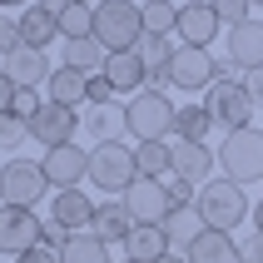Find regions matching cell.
<instances>
[{
  "label": "cell",
  "instance_id": "cell-19",
  "mask_svg": "<svg viewBox=\"0 0 263 263\" xmlns=\"http://www.w3.org/2000/svg\"><path fill=\"white\" fill-rule=\"evenodd\" d=\"M100 74L115 85V95H139V89H149V70H144V60L134 55V50H124V55H109Z\"/></svg>",
  "mask_w": 263,
  "mask_h": 263
},
{
  "label": "cell",
  "instance_id": "cell-11",
  "mask_svg": "<svg viewBox=\"0 0 263 263\" xmlns=\"http://www.w3.org/2000/svg\"><path fill=\"white\" fill-rule=\"evenodd\" d=\"M169 85H179V89H214L219 85V60L209 55V50L179 45L174 65H169Z\"/></svg>",
  "mask_w": 263,
  "mask_h": 263
},
{
  "label": "cell",
  "instance_id": "cell-9",
  "mask_svg": "<svg viewBox=\"0 0 263 263\" xmlns=\"http://www.w3.org/2000/svg\"><path fill=\"white\" fill-rule=\"evenodd\" d=\"M45 243V219H35V209H10L0 204V253L25 258L30 249Z\"/></svg>",
  "mask_w": 263,
  "mask_h": 263
},
{
  "label": "cell",
  "instance_id": "cell-25",
  "mask_svg": "<svg viewBox=\"0 0 263 263\" xmlns=\"http://www.w3.org/2000/svg\"><path fill=\"white\" fill-rule=\"evenodd\" d=\"M55 35H60V20H55V15H45L40 5H30V10L20 15V40H25V50H45Z\"/></svg>",
  "mask_w": 263,
  "mask_h": 263
},
{
  "label": "cell",
  "instance_id": "cell-31",
  "mask_svg": "<svg viewBox=\"0 0 263 263\" xmlns=\"http://www.w3.org/2000/svg\"><path fill=\"white\" fill-rule=\"evenodd\" d=\"M60 35L65 40H89L95 35V5H70L60 15Z\"/></svg>",
  "mask_w": 263,
  "mask_h": 263
},
{
  "label": "cell",
  "instance_id": "cell-14",
  "mask_svg": "<svg viewBox=\"0 0 263 263\" xmlns=\"http://www.w3.org/2000/svg\"><path fill=\"white\" fill-rule=\"evenodd\" d=\"M80 134L95 139V144H119V134H129V119L119 104H89L80 115Z\"/></svg>",
  "mask_w": 263,
  "mask_h": 263
},
{
  "label": "cell",
  "instance_id": "cell-21",
  "mask_svg": "<svg viewBox=\"0 0 263 263\" xmlns=\"http://www.w3.org/2000/svg\"><path fill=\"white\" fill-rule=\"evenodd\" d=\"M89 234L104 238V243H124V238L134 234V219H129V209H124V199L95 204V229H89Z\"/></svg>",
  "mask_w": 263,
  "mask_h": 263
},
{
  "label": "cell",
  "instance_id": "cell-15",
  "mask_svg": "<svg viewBox=\"0 0 263 263\" xmlns=\"http://www.w3.org/2000/svg\"><path fill=\"white\" fill-rule=\"evenodd\" d=\"M214 164H219V154H214L209 144L174 139V179H184V184H199V189H204L209 174H214Z\"/></svg>",
  "mask_w": 263,
  "mask_h": 263
},
{
  "label": "cell",
  "instance_id": "cell-32",
  "mask_svg": "<svg viewBox=\"0 0 263 263\" xmlns=\"http://www.w3.org/2000/svg\"><path fill=\"white\" fill-rule=\"evenodd\" d=\"M30 139V124L20 115H0V149H20Z\"/></svg>",
  "mask_w": 263,
  "mask_h": 263
},
{
  "label": "cell",
  "instance_id": "cell-40",
  "mask_svg": "<svg viewBox=\"0 0 263 263\" xmlns=\"http://www.w3.org/2000/svg\"><path fill=\"white\" fill-rule=\"evenodd\" d=\"M15 263H60V253H55V249H45V243H40V249H30L25 258H15Z\"/></svg>",
  "mask_w": 263,
  "mask_h": 263
},
{
  "label": "cell",
  "instance_id": "cell-12",
  "mask_svg": "<svg viewBox=\"0 0 263 263\" xmlns=\"http://www.w3.org/2000/svg\"><path fill=\"white\" fill-rule=\"evenodd\" d=\"M223 20L214 15L209 0H189V5H179V40L194 45V50H209V45L219 40Z\"/></svg>",
  "mask_w": 263,
  "mask_h": 263
},
{
  "label": "cell",
  "instance_id": "cell-27",
  "mask_svg": "<svg viewBox=\"0 0 263 263\" xmlns=\"http://www.w3.org/2000/svg\"><path fill=\"white\" fill-rule=\"evenodd\" d=\"M214 129V115L209 104H179L174 115V139H189V144H204V134Z\"/></svg>",
  "mask_w": 263,
  "mask_h": 263
},
{
  "label": "cell",
  "instance_id": "cell-46",
  "mask_svg": "<svg viewBox=\"0 0 263 263\" xmlns=\"http://www.w3.org/2000/svg\"><path fill=\"white\" fill-rule=\"evenodd\" d=\"M253 5H263V0H253Z\"/></svg>",
  "mask_w": 263,
  "mask_h": 263
},
{
  "label": "cell",
  "instance_id": "cell-7",
  "mask_svg": "<svg viewBox=\"0 0 263 263\" xmlns=\"http://www.w3.org/2000/svg\"><path fill=\"white\" fill-rule=\"evenodd\" d=\"M209 115H214V129L223 134H238V129H253V100L249 89H243V80H219V85L209 89Z\"/></svg>",
  "mask_w": 263,
  "mask_h": 263
},
{
  "label": "cell",
  "instance_id": "cell-28",
  "mask_svg": "<svg viewBox=\"0 0 263 263\" xmlns=\"http://www.w3.org/2000/svg\"><path fill=\"white\" fill-rule=\"evenodd\" d=\"M104 60H109V50H104L95 35H89V40H65V65H70V70L95 74V70H104Z\"/></svg>",
  "mask_w": 263,
  "mask_h": 263
},
{
  "label": "cell",
  "instance_id": "cell-5",
  "mask_svg": "<svg viewBox=\"0 0 263 263\" xmlns=\"http://www.w3.org/2000/svg\"><path fill=\"white\" fill-rule=\"evenodd\" d=\"M124 209H129L134 229H164V219L174 214V194H169V179H134L129 189L119 194Z\"/></svg>",
  "mask_w": 263,
  "mask_h": 263
},
{
  "label": "cell",
  "instance_id": "cell-42",
  "mask_svg": "<svg viewBox=\"0 0 263 263\" xmlns=\"http://www.w3.org/2000/svg\"><path fill=\"white\" fill-rule=\"evenodd\" d=\"M35 5H40V10H45V15H55V20H60V15L70 10L74 0H35Z\"/></svg>",
  "mask_w": 263,
  "mask_h": 263
},
{
  "label": "cell",
  "instance_id": "cell-29",
  "mask_svg": "<svg viewBox=\"0 0 263 263\" xmlns=\"http://www.w3.org/2000/svg\"><path fill=\"white\" fill-rule=\"evenodd\" d=\"M60 263H115L109 258V243L95 234H74L65 249H60Z\"/></svg>",
  "mask_w": 263,
  "mask_h": 263
},
{
  "label": "cell",
  "instance_id": "cell-26",
  "mask_svg": "<svg viewBox=\"0 0 263 263\" xmlns=\"http://www.w3.org/2000/svg\"><path fill=\"white\" fill-rule=\"evenodd\" d=\"M134 159H139V174H144V179L174 174V144H169V139H149V144H139Z\"/></svg>",
  "mask_w": 263,
  "mask_h": 263
},
{
  "label": "cell",
  "instance_id": "cell-10",
  "mask_svg": "<svg viewBox=\"0 0 263 263\" xmlns=\"http://www.w3.org/2000/svg\"><path fill=\"white\" fill-rule=\"evenodd\" d=\"M40 169H45V179H50V189L65 194V189H80L89 179V154L80 144H60V149H45Z\"/></svg>",
  "mask_w": 263,
  "mask_h": 263
},
{
  "label": "cell",
  "instance_id": "cell-35",
  "mask_svg": "<svg viewBox=\"0 0 263 263\" xmlns=\"http://www.w3.org/2000/svg\"><path fill=\"white\" fill-rule=\"evenodd\" d=\"M40 109H45V100H35V89H20V95H15V109H10V115H20V119L30 124V119L40 115Z\"/></svg>",
  "mask_w": 263,
  "mask_h": 263
},
{
  "label": "cell",
  "instance_id": "cell-23",
  "mask_svg": "<svg viewBox=\"0 0 263 263\" xmlns=\"http://www.w3.org/2000/svg\"><path fill=\"white\" fill-rule=\"evenodd\" d=\"M50 100L55 104H65V109H74L80 100H89V74H80V70H70V65H55V74H50Z\"/></svg>",
  "mask_w": 263,
  "mask_h": 263
},
{
  "label": "cell",
  "instance_id": "cell-13",
  "mask_svg": "<svg viewBox=\"0 0 263 263\" xmlns=\"http://www.w3.org/2000/svg\"><path fill=\"white\" fill-rule=\"evenodd\" d=\"M74 129H80L74 109H65V104H55V100H45V109H40L35 119H30V139H40L45 149L74 144Z\"/></svg>",
  "mask_w": 263,
  "mask_h": 263
},
{
  "label": "cell",
  "instance_id": "cell-41",
  "mask_svg": "<svg viewBox=\"0 0 263 263\" xmlns=\"http://www.w3.org/2000/svg\"><path fill=\"white\" fill-rule=\"evenodd\" d=\"M243 263H263V234L249 238V249H243Z\"/></svg>",
  "mask_w": 263,
  "mask_h": 263
},
{
  "label": "cell",
  "instance_id": "cell-39",
  "mask_svg": "<svg viewBox=\"0 0 263 263\" xmlns=\"http://www.w3.org/2000/svg\"><path fill=\"white\" fill-rule=\"evenodd\" d=\"M169 194H174V204H199L194 199V184H184V179H169Z\"/></svg>",
  "mask_w": 263,
  "mask_h": 263
},
{
  "label": "cell",
  "instance_id": "cell-22",
  "mask_svg": "<svg viewBox=\"0 0 263 263\" xmlns=\"http://www.w3.org/2000/svg\"><path fill=\"white\" fill-rule=\"evenodd\" d=\"M209 223H204V214H199V204H174V214L164 219V238H169V249H189L194 238L204 234Z\"/></svg>",
  "mask_w": 263,
  "mask_h": 263
},
{
  "label": "cell",
  "instance_id": "cell-38",
  "mask_svg": "<svg viewBox=\"0 0 263 263\" xmlns=\"http://www.w3.org/2000/svg\"><path fill=\"white\" fill-rule=\"evenodd\" d=\"M238 80H243V89H249V100L263 104V70H249V74H238Z\"/></svg>",
  "mask_w": 263,
  "mask_h": 263
},
{
  "label": "cell",
  "instance_id": "cell-47",
  "mask_svg": "<svg viewBox=\"0 0 263 263\" xmlns=\"http://www.w3.org/2000/svg\"><path fill=\"white\" fill-rule=\"evenodd\" d=\"M124 263H129V258H124Z\"/></svg>",
  "mask_w": 263,
  "mask_h": 263
},
{
  "label": "cell",
  "instance_id": "cell-1",
  "mask_svg": "<svg viewBox=\"0 0 263 263\" xmlns=\"http://www.w3.org/2000/svg\"><path fill=\"white\" fill-rule=\"evenodd\" d=\"M144 10L134 0H100L95 5V40L109 50V55H124V50H139L144 40Z\"/></svg>",
  "mask_w": 263,
  "mask_h": 263
},
{
  "label": "cell",
  "instance_id": "cell-37",
  "mask_svg": "<svg viewBox=\"0 0 263 263\" xmlns=\"http://www.w3.org/2000/svg\"><path fill=\"white\" fill-rule=\"evenodd\" d=\"M15 95H20V89H15V80L0 70V115H10V109H15Z\"/></svg>",
  "mask_w": 263,
  "mask_h": 263
},
{
  "label": "cell",
  "instance_id": "cell-44",
  "mask_svg": "<svg viewBox=\"0 0 263 263\" xmlns=\"http://www.w3.org/2000/svg\"><path fill=\"white\" fill-rule=\"evenodd\" d=\"M159 263H189V258H179V253H164V258Z\"/></svg>",
  "mask_w": 263,
  "mask_h": 263
},
{
  "label": "cell",
  "instance_id": "cell-18",
  "mask_svg": "<svg viewBox=\"0 0 263 263\" xmlns=\"http://www.w3.org/2000/svg\"><path fill=\"white\" fill-rule=\"evenodd\" d=\"M229 60L238 70H263V20H243L229 30Z\"/></svg>",
  "mask_w": 263,
  "mask_h": 263
},
{
  "label": "cell",
  "instance_id": "cell-17",
  "mask_svg": "<svg viewBox=\"0 0 263 263\" xmlns=\"http://www.w3.org/2000/svg\"><path fill=\"white\" fill-rule=\"evenodd\" d=\"M50 219H55L60 229H70V234H89V229H95V204H89L85 189H65V194H55Z\"/></svg>",
  "mask_w": 263,
  "mask_h": 263
},
{
  "label": "cell",
  "instance_id": "cell-33",
  "mask_svg": "<svg viewBox=\"0 0 263 263\" xmlns=\"http://www.w3.org/2000/svg\"><path fill=\"white\" fill-rule=\"evenodd\" d=\"M209 5H214V15H219L223 25L234 30V25H243V20H249V5H253V0H209Z\"/></svg>",
  "mask_w": 263,
  "mask_h": 263
},
{
  "label": "cell",
  "instance_id": "cell-8",
  "mask_svg": "<svg viewBox=\"0 0 263 263\" xmlns=\"http://www.w3.org/2000/svg\"><path fill=\"white\" fill-rule=\"evenodd\" d=\"M45 189H50V179L35 159H10L0 169V204L10 209H35L45 199Z\"/></svg>",
  "mask_w": 263,
  "mask_h": 263
},
{
  "label": "cell",
  "instance_id": "cell-16",
  "mask_svg": "<svg viewBox=\"0 0 263 263\" xmlns=\"http://www.w3.org/2000/svg\"><path fill=\"white\" fill-rule=\"evenodd\" d=\"M0 70L15 80V89H40V85H50L55 65H50V55H45V50H15Z\"/></svg>",
  "mask_w": 263,
  "mask_h": 263
},
{
  "label": "cell",
  "instance_id": "cell-30",
  "mask_svg": "<svg viewBox=\"0 0 263 263\" xmlns=\"http://www.w3.org/2000/svg\"><path fill=\"white\" fill-rule=\"evenodd\" d=\"M139 10H144V30L149 35H174L179 30V5H169V0H144Z\"/></svg>",
  "mask_w": 263,
  "mask_h": 263
},
{
  "label": "cell",
  "instance_id": "cell-34",
  "mask_svg": "<svg viewBox=\"0 0 263 263\" xmlns=\"http://www.w3.org/2000/svg\"><path fill=\"white\" fill-rule=\"evenodd\" d=\"M15 50H25V40H20V20L0 15V60H10Z\"/></svg>",
  "mask_w": 263,
  "mask_h": 263
},
{
  "label": "cell",
  "instance_id": "cell-6",
  "mask_svg": "<svg viewBox=\"0 0 263 263\" xmlns=\"http://www.w3.org/2000/svg\"><path fill=\"white\" fill-rule=\"evenodd\" d=\"M219 169L234 179V184H253V179H263V129L223 134V144H219Z\"/></svg>",
  "mask_w": 263,
  "mask_h": 263
},
{
  "label": "cell",
  "instance_id": "cell-20",
  "mask_svg": "<svg viewBox=\"0 0 263 263\" xmlns=\"http://www.w3.org/2000/svg\"><path fill=\"white\" fill-rule=\"evenodd\" d=\"M184 258H189V263H243V249L234 243V234L204 229V234H199L189 249H184Z\"/></svg>",
  "mask_w": 263,
  "mask_h": 263
},
{
  "label": "cell",
  "instance_id": "cell-36",
  "mask_svg": "<svg viewBox=\"0 0 263 263\" xmlns=\"http://www.w3.org/2000/svg\"><path fill=\"white\" fill-rule=\"evenodd\" d=\"M89 104H115V85L104 74H89Z\"/></svg>",
  "mask_w": 263,
  "mask_h": 263
},
{
  "label": "cell",
  "instance_id": "cell-45",
  "mask_svg": "<svg viewBox=\"0 0 263 263\" xmlns=\"http://www.w3.org/2000/svg\"><path fill=\"white\" fill-rule=\"evenodd\" d=\"M0 5H30V0H0Z\"/></svg>",
  "mask_w": 263,
  "mask_h": 263
},
{
  "label": "cell",
  "instance_id": "cell-43",
  "mask_svg": "<svg viewBox=\"0 0 263 263\" xmlns=\"http://www.w3.org/2000/svg\"><path fill=\"white\" fill-rule=\"evenodd\" d=\"M253 229H258V234H263V199H258V204H253Z\"/></svg>",
  "mask_w": 263,
  "mask_h": 263
},
{
  "label": "cell",
  "instance_id": "cell-4",
  "mask_svg": "<svg viewBox=\"0 0 263 263\" xmlns=\"http://www.w3.org/2000/svg\"><path fill=\"white\" fill-rule=\"evenodd\" d=\"M134 179H139V159H134L129 144H95L89 149V184H100L109 199H119Z\"/></svg>",
  "mask_w": 263,
  "mask_h": 263
},
{
  "label": "cell",
  "instance_id": "cell-24",
  "mask_svg": "<svg viewBox=\"0 0 263 263\" xmlns=\"http://www.w3.org/2000/svg\"><path fill=\"white\" fill-rule=\"evenodd\" d=\"M164 253H169L164 229H134V234L124 238V258H129V263H159Z\"/></svg>",
  "mask_w": 263,
  "mask_h": 263
},
{
  "label": "cell",
  "instance_id": "cell-3",
  "mask_svg": "<svg viewBox=\"0 0 263 263\" xmlns=\"http://www.w3.org/2000/svg\"><path fill=\"white\" fill-rule=\"evenodd\" d=\"M174 100L164 95V89H139L129 104H124V119H129V134L139 139V144H149V139H169L174 134Z\"/></svg>",
  "mask_w": 263,
  "mask_h": 263
},
{
  "label": "cell",
  "instance_id": "cell-2",
  "mask_svg": "<svg viewBox=\"0 0 263 263\" xmlns=\"http://www.w3.org/2000/svg\"><path fill=\"white\" fill-rule=\"evenodd\" d=\"M199 214H204L209 229L234 234L243 219H253V204H249V194H243V184H234V179H209L204 189H199Z\"/></svg>",
  "mask_w": 263,
  "mask_h": 263
}]
</instances>
